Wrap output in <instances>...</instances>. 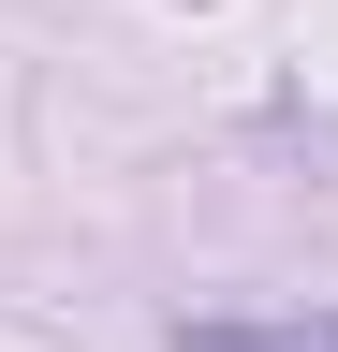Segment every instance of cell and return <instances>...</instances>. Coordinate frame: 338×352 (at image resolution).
<instances>
[{
	"mask_svg": "<svg viewBox=\"0 0 338 352\" xmlns=\"http://www.w3.org/2000/svg\"><path fill=\"white\" fill-rule=\"evenodd\" d=\"M191 352H338V308H235V323H191Z\"/></svg>",
	"mask_w": 338,
	"mask_h": 352,
	"instance_id": "cell-1",
	"label": "cell"
}]
</instances>
